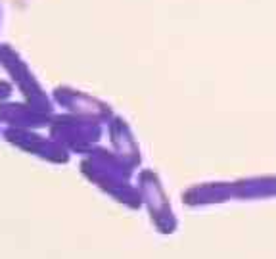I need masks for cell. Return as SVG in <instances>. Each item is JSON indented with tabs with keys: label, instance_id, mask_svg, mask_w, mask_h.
Listing matches in <instances>:
<instances>
[{
	"label": "cell",
	"instance_id": "cell-9",
	"mask_svg": "<svg viewBox=\"0 0 276 259\" xmlns=\"http://www.w3.org/2000/svg\"><path fill=\"white\" fill-rule=\"evenodd\" d=\"M234 198V186L228 182H207L182 192V202L188 207H203L224 204Z\"/></svg>",
	"mask_w": 276,
	"mask_h": 259
},
{
	"label": "cell",
	"instance_id": "cell-2",
	"mask_svg": "<svg viewBox=\"0 0 276 259\" xmlns=\"http://www.w3.org/2000/svg\"><path fill=\"white\" fill-rule=\"evenodd\" d=\"M48 135L67 150L69 154L85 155L98 144L102 137V123L92 117H83L75 113L52 115L48 123Z\"/></svg>",
	"mask_w": 276,
	"mask_h": 259
},
{
	"label": "cell",
	"instance_id": "cell-11",
	"mask_svg": "<svg viewBox=\"0 0 276 259\" xmlns=\"http://www.w3.org/2000/svg\"><path fill=\"white\" fill-rule=\"evenodd\" d=\"M14 92V85H10L6 81H0V102H6Z\"/></svg>",
	"mask_w": 276,
	"mask_h": 259
},
{
	"label": "cell",
	"instance_id": "cell-6",
	"mask_svg": "<svg viewBox=\"0 0 276 259\" xmlns=\"http://www.w3.org/2000/svg\"><path fill=\"white\" fill-rule=\"evenodd\" d=\"M54 102H56V106L63 108L65 112L83 115V117H92L100 123H110L113 117L112 108L108 104L100 102L85 92L67 88V86H58L54 90Z\"/></svg>",
	"mask_w": 276,
	"mask_h": 259
},
{
	"label": "cell",
	"instance_id": "cell-10",
	"mask_svg": "<svg viewBox=\"0 0 276 259\" xmlns=\"http://www.w3.org/2000/svg\"><path fill=\"white\" fill-rule=\"evenodd\" d=\"M234 198L238 200H259L274 198L276 196V177H255L232 182Z\"/></svg>",
	"mask_w": 276,
	"mask_h": 259
},
{
	"label": "cell",
	"instance_id": "cell-8",
	"mask_svg": "<svg viewBox=\"0 0 276 259\" xmlns=\"http://www.w3.org/2000/svg\"><path fill=\"white\" fill-rule=\"evenodd\" d=\"M108 137H110L113 152L119 157H123L136 171L140 161H142V155H140V146H138L130 127L127 125V121L113 115L112 121L108 123Z\"/></svg>",
	"mask_w": 276,
	"mask_h": 259
},
{
	"label": "cell",
	"instance_id": "cell-12",
	"mask_svg": "<svg viewBox=\"0 0 276 259\" xmlns=\"http://www.w3.org/2000/svg\"><path fill=\"white\" fill-rule=\"evenodd\" d=\"M0 135H2V127H0Z\"/></svg>",
	"mask_w": 276,
	"mask_h": 259
},
{
	"label": "cell",
	"instance_id": "cell-4",
	"mask_svg": "<svg viewBox=\"0 0 276 259\" xmlns=\"http://www.w3.org/2000/svg\"><path fill=\"white\" fill-rule=\"evenodd\" d=\"M2 138L14 148L31 154L48 164H67L69 152L50 135H41L34 129H2Z\"/></svg>",
	"mask_w": 276,
	"mask_h": 259
},
{
	"label": "cell",
	"instance_id": "cell-3",
	"mask_svg": "<svg viewBox=\"0 0 276 259\" xmlns=\"http://www.w3.org/2000/svg\"><path fill=\"white\" fill-rule=\"evenodd\" d=\"M138 192H140V200L142 206L146 207L148 215H150V223L154 224V229L163 236H171L177 233L179 229V219L172 211V206L157 173L152 169H144L138 173Z\"/></svg>",
	"mask_w": 276,
	"mask_h": 259
},
{
	"label": "cell",
	"instance_id": "cell-7",
	"mask_svg": "<svg viewBox=\"0 0 276 259\" xmlns=\"http://www.w3.org/2000/svg\"><path fill=\"white\" fill-rule=\"evenodd\" d=\"M52 115L29 102H0V125L8 129H44Z\"/></svg>",
	"mask_w": 276,
	"mask_h": 259
},
{
	"label": "cell",
	"instance_id": "cell-5",
	"mask_svg": "<svg viewBox=\"0 0 276 259\" xmlns=\"http://www.w3.org/2000/svg\"><path fill=\"white\" fill-rule=\"evenodd\" d=\"M0 63H2V68L6 69V73L10 75L14 86L23 94L25 102H29L39 110H43V112L50 113V115L54 113L50 98L46 96V92L41 88L37 79L31 75V71L27 69L23 61L19 60V56L16 52L8 48V46H0Z\"/></svg>",
	"mask_w": 276,
	"mask_h": 259
},
{
	"label": "cell",
	"instance_id": "cell-1",
	"mask_svg": "<svg viewBox=\"0 0 276 259\" xmlns=\"http://www.w3.org/2000/svg\"><path fill=\"white\" fill-rule=\"evenodd\" d=\"M81 173L94 186L108 194L112 200L123 204L132 211L142 207L138 186L130 182L134 169L113 150L94 146L90 148L81 161Z\"/></svg>",
	"mask_w": 276,
	"mask_h": 259
}]
</instances>
